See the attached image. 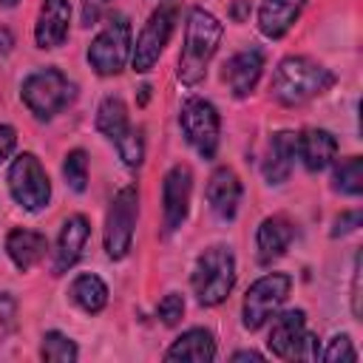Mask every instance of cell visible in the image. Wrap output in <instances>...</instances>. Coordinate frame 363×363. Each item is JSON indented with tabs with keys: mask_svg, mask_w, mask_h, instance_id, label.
<instances>
[{
	"mask_svg": "<svg viewBox=\"0 0 363 363\" xmlns=\"http://www.w3.org/2000/svg\"><path fill=\"white\" fill-rule=\"evenodd\" d=\"M224 26L218 23L216 14H210L207 9L196 6L187 14V28H184V45H182V57H179V68L176 77L184 85H199L207 74V65L221 43Z\"/></svg>",
	"mask_w": 363,
	"mask_h": 363,
	"instance_id": "obj_1",
	"label": "cell"
},
{
	"mask_svg": "<svg viewBox=\"0 0 363 363\" xmlns=\"http://www.w3.org/2000/svg\"><path fill=\"white\" fill-rule=\"evenodd\" d=\"M332 82H335V74L329 68H323L320 62H315L309 57H286L278 62L269 91H272L275 102L295 108V105H303V102L320 96L323 91H329Z\"/></svg>",
	"mask_w": 363,
	"mask_h": 363,
	"instance_id": "obj_2",
	"label": "cell"
},
{
	"mask_svg": "<svg viewBox=\"0 0 363 363\" xmlns=\"http://www.w3.org/2000/svg\"><path fill=\"white\" fill-rule=\"evenodd\" d=\"M193 292L201 306H218L235 286V258L227 247H210L193 267Z\"/></svg>",
	"mask_w": 363,
	"mask_h": 363,
	"instance_id": "obj_3",
	"label": "cell"
},
{
	"mask_svg": "<svg viewBox=\"0 0 363 363\" xmlns=\"http://www.w3.org/2000/svg\"><path fill=\"white\" fill-rule=\"evenodd\" d=\"M77 88L74 82L60 71V68H40L31 71L23 79L20 96L26 102V108L37 116V119H51L57 116L71 99H74Z\"/></svg>",
	"mask_w": 363,
	"mask_h": 363,
	"instance_id": "obj_4",
	"label": "cell"
},
{
	"mask_svg": "<svg viewBox=\"0 0 363 363\" xmlns=\"http://www.w3.org/2000/svg\"><path fill=\"white\" fill-rule=\"evenodd\" d=\"M130 57V23L125 14H113L105 28L88 45V62L99 77H113Z\"/></svg>",
	"mask_w": 363,
	"mask_h": 363,
	"instance_id": "obj_5",
	"label": "cell"
},
{
	"mask_svg": "<svg viewBox=\"0 0 363 363\" xmlns=\"http://www.w3.org/2000/svg\"><path fill=\"white\" fill-rule=\"evenodd\" d=\"M9 190L14 196V201L28 210V213H37L48 204L51 199V182H48V173L43 170L40 159L34 153H20L11 167H9Z\"/></svg>",
	"mask_w": 363,
	"mask_h": 363,
	"instance_id": "obj_6",
	"label": "cell"
},
{
	"mask_svg": "<svg viewBox=\"0 0 363 363\" xmlns=\"http://www.w3.org/2000/svg\"><path fill=\"white\" fill-rule=\"evenodd\" d=\"M136 216H139V190L133 184H128L113 196L108 216H105V252H108V258L119 261L128 255L130 241H133Z\"/></svg>",
	"mask_w": 363,
	"mask_h": 363,
	"instance_id": "obj_7",
	"label": "cell"
},
{
	"mask_svg": "<svg viewBox=\"0 0 363 363\" xmlns=\"http://www.w3.org/2000/svg\"><path fill=\"white\" fill-rule=\"evenodd\" d=\"M179 125L184 130V139L196 147V153L201 159H213L218 150V111L213 108V102L201 99V96H190L182 111H179Z\"/></svg>",
	"mask_w": 363,
	"mask_h": 363,
	"instance_id": "obj_8",
	"label": "cell"
},
{
	"mask_svg": "<svg viewBox=\"0 0 363 363\" xmlns=\"http://www.w3.org/2000/svg\"><path fill=\"white\" fill-rule=\"evenodd\" d=\"M289 289H292V278L286 272H269L258 278L244 295V326L250 332L261 329L286 301Z\"/></svg>",
	"mask_w": 363,
	"mask_h": 363,
	"instance_id": "obj_9",
	"label": "cell"
},
{
	"mask_svg": "<svg viewBox=\"0 0 363 363\" xmlns=\"http://www.w3.org/2000/svg\"><path fill=\"white\" fill-rule=\"evenodd\" d=\"M176 14H179V6L176 3H162L150 17L147 23L142 26L139 37H136V45H133V71L145 74L156 65L159 54L164 51L170 34H173V26H176Z\"/></svg>",
	"mask_w": 363,
	"mask_h": 363,
	"instance_id": "obj_10",
	"label": "cell"
},
{
	"mask_svg": "<svg viewBox=\"0 0 363 363\" xmlns=\"http://www.w3.org/2000/svg\"><path fill=\"white\" fill-rule=\"evenodd\" d=\"M193 196V173L187 164H173L162 182V204H164V227L173 233L184 224Z\"/></svg>",
	"mask_w": 363,
	"mask_h": 363,
	"instance_id": "obj_11",
	"label": "cell"
},
{
	"mask_svg": "<svg viewBox=\"0 0 363 363\" xmlns=\"http://www.w3.org/2000/svg\"><path fill=\"white\" fill-rule=\"evenodd\" d=\"M261 71H264V54H261V48H244V51H238V54H233L227 60V65H224V82L230 85L233 96L244 99L258 85Z\"/></svg>",
	"mask_w": 363,
	"mask_h": 363,
	"instance_id": "obj_12",
	"label": "cell"
},
{
	"mask_svg": "<svg viewBox=\"0 0 363 363\" xmlns=\"http://www.w3.org/2000/svg\"><path fill=\"white\" fill-rule=\"evenodd\" d=\"M68 23H71L68 0H43L34 26L37 48H60L68 37Z\"/></svg>",
	"mask_w": 363,
	"mask_h": 363,
	"instance_id": "obj_13",
	"label": "cell"
},
{
	"mask_svg": "<svg viewBox=\"0 0 363 363\" xmlns=\"http://www.w3.org/2000/svg\"><path fill=\"white\" fill-rule=\"evenodd\" d=\"M88 235H91V224H88L85 216L65 218V224H62V230L57 235V247H54V275L68 272L79 261Z\"/></svg>",
	"mask_w": 363,
	"mask_h": 363,
	"instance_id": "obj_14",
	"label": "cell"
},
{
	"mask_svg": "<svg viewBox=\"0 0 363 363\" xmlns=\"http://www.w3.org/2000/svg\"><path fill=\"white\" fill-rule=\"evenodd\" d=\"M207 201H210V210L230 221L235 213H238V204H241V182L235 176V170L230 167H218L213 170L210 182H207Z\"/></svg>",
	"mask_w": 363,
	"mask_h": 363,
	"instance_id": "obj_15",
	"label": "cell"
},
{
	"mask_svg": "<svg viewBox=\"0 0 363 363\" xmlns=\"http://www.w3.org/2000/svg\"><path fill=\"white\" fill-rule=\"evenodd\" d=\"M303 332H306V315H303V309H286V312H281L275 318V323L269 329L267 346H269V352L275 357L292 360L295 357V349H298V343L303 337Z\"/></svg>",
	"mask_w": 363,
	"mask_h": 363,
	"instance_id": "obj_16",
	"label": "cell"
},
{
	"mask_svg": "<svg viewBox=\"0 0 363 363\" xmlns=\"http://www.w3.org/2000/svg\"><path fill=\"white\" fill-rule=\"evenodd\" d=\"M295 159H298V136L292 130H278L264 159V179L269 184H284L295 167Z\"/></svg>",
	"mask_w": 363,
	"mask_h": 363,
	"instance_id": "obj_17",
	"label": "cell"
},
{
	"mask_svg": "<svg viewBox=\"0 0 363 363\" xmlns=\"http://www.w3.org/2000/svg\"><path fill=\"white\" fill-rule=\"evenodd\" d=\"M306 0H261L258 6V28L269 40H281L295 20L301 17Z\"/></svg>",
	"mask_w": 363,
	"mask_h": 363,
	"instance_id": "obj_18",
	"label": "cell"
},
{
	"mask_svg": "<svg viewBox=\"0 0 363 363\" xmlns=\"http://www.w3.org/2000/svg\"><path fill=\"white\" fill-rule=\"evenodd\" d=\"M289 241H292V224L284 218V216H269L258 224V233H255V250H258V264H272L278 261L286 250H289Z\"/></svg>",
	"mask_w": 363,
	"mask_h": 363,
	"instance_id": "obj_19",
	"label": "cell"
},
{
	"mask_svg": "<svg viewBox=\"0 0 363 363\" xmlns=\"http://www.w3.org/2000/svg\"><path fill=\"white\" fill-rule=\"evenodd\" d=\"M335 153H337V139L323 128H309L298 136V156L309 173L329 167Z\"/></svg>",
	"mask_w": 363,
	"mask_h": 363,
	"instance_id": "obj_20",
	"label": "cell"
},
{
	"mask_svg": "<svg viewBox=\"0 0 363 363\" xmlns=\"http://www.w3.org/2000/svg\"><path fill=\"white\" fill-rule=\"evenodd\" d=\"M45 250H48L45 235H40V233H34V230L17 227V230H11V233L6 235V252H9V258L14 261V267H17L20 272H28L31 267H37V264L43 261Z\"/></svg>",
	"mask_w": 363,
	"mask_h": 363,
	"instance_id": "obj_21",
	"label": "cell"
},
{
	"mask_svg": "<svg viewBox=\"0 0 363 363\" xmlns=\"http://www.w3.org/2000/svg\"><path fill=\"white\" fill-rule=\"evenodd\" d=\"M164 360H190V363H210L216 360V340L207 329H187L173 340L164 352Z\"/></svg>",
	"mask_w": 363,
	"mask_h": 363,
	"instance_id": "obj_22",
	"label": "cell"
},
{
	"mask_svg": "<svg viewBox=\"0 0 363 363\" xmlns=\"http://www.w3.org/2000/svg\"><path fill=\"white\" fill-rule=\"evenodd\" d=\"M68 295H71V301H74L82 312H88V315L102 312L105 303H108V286L102 284L99 275H91V272L77 275L74 284H71V289H68Z\"/></svg>",
	"mask_w": 363,
	"mask_h": 363,
	"instance_id": "obj_23",
	"label": "cell"
},
{
	"mask_svg": "<svg viewBox=\"0 0 363 363\" xmlns=\"http://www.w3.org/2000/svg\"><path fill=\"white\" fill-rule=\"evenodd\" d=\"M128 128H130V122H128V108H125L122 96H105L96 108V130L116 142Z\"/></svg>",
	"mask_w": 363,
	"mask_h": 363,
	"instance_id": "obj_24",
	"label": "cell"
},
{
	"mask_svg": "<svg viewBox=\"0 0 363 363\" xmlns=\"http://www.w3.org/2000/svg\"><path fill=\"white\" fill-rule=\"evenodd\" d=\"M332 187L343 196H360L363 193V159L360 156L343 159L332 173Z\"/></svg>",
	"mask_w": 363,
	"mask_h": 363,
	"instance_id": "obj_25",
	"label": "cell"
},
{
	"mask_svg": "<svg viewBox=\"0 0 363 363\" xmlns=\"http://www.w3.org/2000/svg\"><path fill=\"white\" fill-rule=\"evenodd\" d=\"M43 360L48 363H74L79 357L77 343L71 337H65L62 332H45L43 335V346H40Z\"/></svg>",
	"mask_w": 363,
	"mask_h": 363,
	"instance_id": "obj_26",
	"label": "cell"
},
{
	"mask_svg": "<svg viewBox=\"0 0 363 363\" xmlns=\"http://www.w3.org/2000/svg\"><path fill=\"white\" fill-rule=\"evenodd\" d=\"M62 176H65V184L74 193H82L88 187V153L85 150H71L62 162Z\"/></svg>",
	"mask_w": 363,
	"mask_h": 363,
	"instance_id": "obj_27",
	"label": "cell"
},
{
	"mask_svg": "<svg viewBox=\"0 0 363 363\" xmlns=\"http://www.w3.org/2000/svg\"><path fill=\"white\" fill-rule=\"evenodd\" d=\"M116 150H119V159L128 167H139L145 162V139H142V130L139 128H128L116 139Z\"/></svg>",
	"mask_w": 363,
	"mask_h": 363,
	"instance_id": "obj_28",
	"label": "cell"
},
{
	"mask_svg": "<svg viewBox=\"0 0 363 363\" xmlns=\"http://www.w3.org/2000/svg\"><path fill=\"white\" fill-rule=\"evenodd\" d=\"M323 360L326 363H354L357 360V352L349 340V335H335L323 352Z\"/></svg>",
	"mask_w": 363,
	"mask_h": 363,
	"instance_id": "obj_29",
	"label": "cell"
},
{
	"mask_svg": "<svg viewBox=\"0 0 363 363\" xmlns=\"http://www.w3.org/2000/svg\"><path fill=\"white\" fill-rule=\"evenodd\" d=\"M156 312H159V318H162L164 326H176L182 320V315H184V298L179 292H170V295H164L159 301V309Z\"/></svg>",
	"mask_w": 363,
	"mask_h": 363,
	"instance_id": "obj_30",
	"label": "cell"
},
{
	"mask_svg": "<svg viewBox=\"0 0 363 363\" xmlns=\"http://www.w3.org/2000/svg\"><path fill=\"white\" fill-rule=\"evenodd\" d=\"M318 354H320V343H318V337L309 335V332H303V337H301V343H298L292 360H318Z\"/></svg>",
	"mask_w": 363,
	"mask_h": 363,
	"instance_id": "obj_31",
	"label": "cell"
},
{
	"mask_svg": "<svg viewBox=\"0 0 363 363\" xmlns=\"http://www.w3.org/2000/svg\"><path fill=\"white\" fill-rule=\"evenodd\" d=\"M360 210H349V213H340L337 218H335V230H332V235L337 238V235H346V233H352V230H357L360 227Z\"/></svg>",
	"mask_w": 363,
	"mask_h": 363,
	"instance_id": "obj_32",
	"label": "cell"
},
{
	"mask_svg": "<svg viewBox=\"0 0 363 363\" xmlns=\"http://www.w3.org/2000/svg\"><path fill=\"white\" fill-rule=\"evenodd\" d=\"M108 3H111V0H82V23H85V26L96 23V20L102 17V11L108 9Z\"/></svg>",
	"mask_w": 363,
	"mask_h": 363,
	"instance_id": "obj_33",
	"label": "cell"
},
{
	"mask_svg": "<svg viewBox=\"0 0 363 363\" xmlns=\"http://www.w3.org/2000/svg\"><path fill=\"white\" fill-rule=\"evenodd\" d=\"M14 145H17V133H14V128H11V125H0V162H6V159L11 156Z\"/></svg>",
	"mask_w": 363,
	"mask_h": 363,
	"instance_id": "obj_34",
	"label": "cell"
},
{
	"mask_svg": "<svg viewBox=\"0 0 363 363\" xmlns=\"http://www.w3.org/2000/svg\"><path fill=\"white\" fill-rule=\"evenodd\" d=\"M352 301H354V315H360V258H354V284H352Z\"/></svg>",
	"mask_w": 363,
	"mask_h": 363,
	"instance_id": "obj_35",
	"label": "cell"
},
{
	"mask_svg": "<svg viewBox=\"0 0 363 363\" xmlns=\"http://www.w3.org/2000/svg\"><path fill=\"white\" fill-rule=\"evenodd\" d=\"M11 315H14V301L3 292V295H0V318H3V320H11Z\"/></svg>",
	"mask_w": 363,
	"mask_h": 363,
	"instance_id": "obj_36",
	"label": "cell"
},
{
	"mask_svg": "<svg viewBox=\"0 0 363 363\" xmlns=\"http://www.w3.org/2000/svg\"><path fill=\"white\" fill-rule=\"evenodd\" d=\"M233 360H235V363H238V360H264V354H261V352H252V349H244V352H235Z\"/></svg>",
	"mask_w": 363,
	"mask_h": 363,
	"instance_id": "obj_37",
	"label": "cell"
},
{
	"mask_svg": "<svg viewBox=\"0 0 363 363\" xmlns=\"http://www.w3.org/2000/svg\"><path fill=\"white\" fill-rule=\"evenodd\" d=\"M9 48H11V34H9V31H6V28H0V51H3V54H6V51H9Z\"/></svg>",
	"mask_w": 363,
	"mask_h": 363,
	"instance_id": "obj_38",
	"label": "cell"
},
{
	"mask_svg": "<svg viewBox=\"0 0 363 363\" xmlns=\"http://www.w3.org/2000/svg\"><path fill=\"white\" fill-rule=\"evenodd\" d=\"M14 3H17V0H0V6H3V9H11Z\"/></svg>",
	"mask_w": 363,
	"mask_h": 363,
	"instance_id": "obj_39",
	"label": "cell"
}]
</instances>
